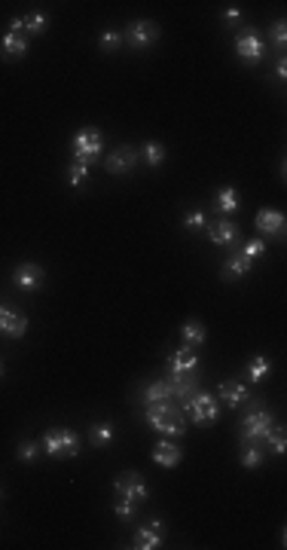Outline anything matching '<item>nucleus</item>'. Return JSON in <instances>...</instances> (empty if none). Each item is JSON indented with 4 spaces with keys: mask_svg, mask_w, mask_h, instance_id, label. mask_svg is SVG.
<instances>
[{
    "mask_svg": "<svg viewBox=\"0 0 287 550\" xmlns=\"http://www.w3.org/2000/svg\"><path fill=\"white\" fill-rule=\"evenodd\" d=\"M144 419H147L150 428H156L159 434H165V437H183V431H187V416H183V410L172 401L147 404Z\"/></svg>",
    "mask_w": 287,
    "mask_h": 550,
    "instance_id": "obj_1",
    "label": "nucleus"
},
{
    "mask_svg": "<svg viewBox=\"0 0 287 550\" xmlns=\"http://www.w3.org/2000/svg\"><path fill=\"white\" fill-rule=\"evenodd\" d=\"M40 446H43L52 459H74V455L80 453V440L71 428H49L43 440H40Z\"/></svg>",
    "mask_w": 287,
    "mask_h": 550,
    "instance_id": "obj_2",
    "label": "nucleus"
},
{
    "mask_svg": "<svg viewBox=\"0 0 287 550\" xmlns=\"http://www.w3.org/2000/svg\"><path fill=\"white\" fill-rule=\"evenodd\" d=\"M272 428H275V419H272V413L263 407H254L241 419V437L248 440V444H263V440L272 434Z\"/></svg>",
    "mask_w": 287,
    "mask_h": 550,
    "instance_id": "obj_3",
    "label": "nucleus"
},
{
    "mask_svg": "<svg viewBox=\"0 0 287 550\" xmlns=\"http://www.w3.org/2000/svg\"><path fill=\"white\" fill-rule=\"evenodd\" d=\"M101 150H104V135L98 129H83L77 138H74V159L83 165H92L98 163Z\"/></svg>",
    "mask_w": 287,
    "mask_h": 550,
    "instance_id": "obj_4",
    "label": "nucleus"
},
{
    "mask_svg": "<svg viewBox=\"0 0 287 550\" xmlns=\"http://www.w3.org/2000/svg\"><path fill=\"white\" fill-rule=\"evenodd\" d=\"M122 40H125V46H132L134 53H141V49L153 46L159 40V25L147 22V19H138V22H132L129 28L122 31Z\"/></svg>",
    "mask_w": 287,
    "mask_h": 550,
    "instance_id": "obj_5",
    "label": "nucleus"
},
{
    "mask_svg": "<svg viewBox=\"0 0 287 550\" xmlns=\"http://www.w3.org/2000/svg\"><path fill=\"white\" fill-rule=\"evenodd\" d=\"M183 413H190V419L196 422V425H202V428L214 425V419H217V397L208 394V392H196L190 397L187 407H183Z\"/></svg>",
    "mask_w": 287,
    "mask_h": 550,
    "instance_id": "obj_6",
    "label": "nucleus"
},
{
    "mask_svg": "<svg viewBox=\"0 0 287 550\" xmlns=\"http://www.w3.org/2000/svg\"><path fill=\"white\" fill-rule=\"evenodd\" d=\"M113 489H116V495L125 498V502H132V504H141V502L150 498V489H147V483H144V477L138 471H129V474H122V477H116Z\"/></svg>",
    "mask_w": 287,
    "mask_h": 550,
    "instance_id": "obj_7",
    "label": "nucleus"
},
{
    "mask_svg": "<svg viewBox=\"0 0 287 550\" xmlns=\"http://www.w3.org/2000/svg\"><path fill=\"white\" fill-rule=\"evenodd\" d=\"M168 388H172V397H177V407H187L190 397L199 392V373L190 370V373H168Z\"/></svg>",
    "mask_w": 287,
    "mask_h": 550,
    "instance_id": "obj_8",
    "label": "nucleus"
},
{
    "mask_svg": "<svg viewBox=\"0 0 287 550\" xmlns=\"http://www.w3.org/2000/svg\"><path fill=\"white\" fill-rule=\"evenodd\" d=\"M235 53H239V58H241L244 64H257L260 58H263V53H266V43H263V37H260V34L241 31L239 37H235Z\"/></svg>",
    "mask_w": 287,
    "mask_h": 550,
    "instance_id": "obj_9",
    "label": "nucleus"
},
{
    "mask_svg": "<svg viewBox=\"0 0 287 550\" xmlns=\"http://www.w3.org/2000/svg\"><path fill=\"white\" fill-rule=\"evenodd\" d=\"M138 156H141L138 150L129 147V144H122V147H116L113 153L104 159V168H107L111 174H129L132 168L138 165Z\"/></svg>",
    "mask_w": 287,
    "mask_h": 550,
    "instance_id": "obj_10",
    "label": "nucleus"
},
{
    "mask_svg": "<svg viewBox=\"0 0 287 550\" xmlns=\"http://www.w3.org/2000/svg\"><path fill=\"white\" fill-rule=\"evenodd\" d=\"M0 334L10 336V340H22L28 334V318L10 306H0Z\"/></svg>",
    "mask_w": 287,
    "mask_h": 550,
    "instance_id": "obj_11",
    "label": "nucleus"
},
{
    "mask_svg": "<svg viewBox=\"0 0 287 550\" xmlns=\"http://www.w3.org/2000/svg\"><path fill=\"white\" fill-rule=\"evenodd\" d=\"M162 535H165L162 520H150L147 526H141L138 532H134V547L138 550H156V547H162Z\"/></svg>",
    "mask_w": 287,
    "mask_h": 550,
    "instance_id": "obj_12",
    "label": "nucleus"
},
{
    "mask_svg": "<svg viewBox=\"0 0 287 550\" xmlns=\"http://www.w3.org/2000/svg\"><path fill=\"white\" fill-rule=\"evenodd\" d=\"M43 269H40L37 263H19L13 269V282L22 287V291H37L40 284H43Z\"/></svg>",
    "mask_w": 287,
    "mask_h": 550,
    "instance_id": "obj_13",
    "label": "nucleus"
},
{
    "mask_svg": "<svg viewBox=\"0 0 287 550\" xmlns=\"http://www.w3.org/2000/svg\"><path fill=\"white\" fill-rule=\"evenodd\" d=\"M220 401H223L230 410H239L244 401H251L248 385H244L241 379H226V383H220Z\"/></svg>",
    "mask_w": 287,
    "mask_h": 550,
    "instance_id": "obj_14",
    "label": "nucleus"
},
{
    "mask_svg": "<svg viewBox=\"0 0 287 550\" xmlns=\"http://www.w3.org/2000/svg\"><path fill=\"white\" fill-rule=\"evenodd\" d=\"M257 230L263 235H284V214L275 208H260L257 211Z\"/></svg>",
    "mask_w": 287,
    "mask_h": 550,
    "instance_id": "obj_15",
    "label": "nucleus"
},
{
    "mask_svg": "<svg viewBox=\"0 0 287 550\" xmlns=\"http://www.w3.org/2000/svg\"><path fill=\"white\" fill-rule=\"evenodd\" d=\"M181 459H183L181 446H174L168 437L159 440V444L153 446V462L159 465V468H177V465H181Z\"/></svg>",
    "mask_w": 287,
    "mask_h": 550,
    "instance_id": "obj_16",
    "label": "nucleus"
},
{
    "mask_svg": "<svg viewBox=\"0 0 287 550\" xmlns=\"http://www.w3.org/2000/svg\"><path fill=\"white\" fill-rule=\"evenodd\" d=\"M0 53H4L6 58L28 55V34L24 31H6L4 40H0Z\"/></svg>",
    "mask_w": 287,
    "mask_h": 550,
    "instance_id": "obj_17",
    "label": "nucleus"
},
{
    "mask_svg": "<svg viewBox=\"0 0 287 550\" xmlns=\"http://www.w3.org/2000/svg\"><path fill=\"white\" fill-rule=\"evenodd\" d=\"M190 370H199V355L196 349H177L172 358H168V373H190Z\"/></svg>",
    "mask_w": 287,
    "mask_h": 550,
    "instance_id": "obj_18",
    "label": "nucleus"
},
{
    "mask_svg": "<svg viewBox=\"0 0 287 550\" xmlns=\"http://www.w3.org/2000/svg\"><path fill=\"white\" fill-rule=\"evenodd\" d=\"M251 266H254V260L244 257L241 251H232V254H230V260H226V266H223V278H226V282L244 278V275L251 273Z\"/></svg>",
    "mask_w": 287,
    "mask_h": 550,
    "instance_id": "obj_19",
    "label": "nucleus"
},
{
    "mask_svg": "<svg viewBox=\"0 0 287 550\" xmlns=\"http://www.w3.org/2000/svg\"><path fill=\"white\" fill-rule=\"evenodd\" d=\"M235 235H239V226H235L232 220H214V224L208 226V239L214 245H232Z\"/></svg>",
    "mask_w": 287,
    "mask_h": 550,
    "instance_id": "obj_20",
    "label": "nucleus"
},
{
    "mask_svg": "<svg viewBox=\"0 0 287 550\" xmlns=\"http://www.w3.org/2000/svg\"><path fill=\"white\" fill-rule=\"evenodd\" d=\"M239 202H241L239 190L223 187V190H217V196H214V208H217V214H232V211H239Z\"/></svg>",
    "mask_w": 287,
    "mask_h": 550,
    "instance_id": "obj_21",
    "label": "nucleus"
},
{
    "mask_svg": "<svg viewBox=\"0 0 287 550\" xmlns=\"http://www.w3.org/2000/svg\"><path fill=\"white\" fill-rule=\"evenodd\" d=\"M181 336H183V345H187V349H199V345L205 343V324L196 321V318H190L187 324L181 327Z\"/></svg>",
    "mask_w": 287,
    "mask_h": 550,
    "instance_id": "obj_22",
    "label": "nucleus"
},
{
    "mask_svg": "<svg viewBox=\"0 0 287 550\" xmlns=\"http://www.w3.org/2000/svg\"><path fill=\"white\" fill-rule=\"evenodd\" d=\"M244 373H248V383H263V379L272 373V364H269V358H263V355H254Z\"/></svg>",
    "mask_w": 287,
    "mask_h": 550,
    "instance_id": "obj_23",
    "label": "nucleus"
},
{
    "mask_svg": "<svg viewBox=\"0 0 287 550\" xmlns=\"http://www.w3.org/2000/svg\"><path fill=\"white\" fill-rule=\"evenodd\" d=\"M113 437H116V431H113L111 422H98V425L89 428V440H92L95 446H111Z\"/></svg>",
    "mask_w": 287,
    "mask_h": 550,
    "instance_id": "obj_24",
    "label": "nucleus"
},
{
    "mask_svg": "<svg viewBox=\"0 0 287 550\" xmlns=\"http://www.w3.org/2000/svg\"><path fill=\"white\" fill-rule=\"evenodd\" d=\"M138 153L144 156V163H147V165H162L165 163V144H159V141H147V144H144V147L138 150Z\"/></svg>",
    "mask_w": 287,
    "mask_h": 550,
    "instance_id": "obj_25",
    "label": "nucleus"
},
{
    "mask_svg": "<svg viewBox=\"0 0 287 550\" xmlns=\"http://www.w3.org/2000/svg\"><path fill=\"white\" fill-rule=\"evenodd\" d=\"M144 401L147 404H162V401H172V388H168L165 379H159V383H150L144 388Z\"/></svg>",
    "mask_w": 287,
    "mask_h": 550,
    "instance_id": "obj_26",
    "label": "nucleus"
},
{
    "mask_svg": "<svg viewBox=\"0 0 287 550\" xmlns=\"http://www.w3.org/2000/svg\"><path fill=\"white\" fill-rule=\"evenodd\" d=\"M263 459H266V453L263 450H260V444H251V446H244V450H241V465H244V468H260V465H263Z\"/></svg>",
    "mask_w": 287,
    "mask_h": 550,
    "instance_id": "obj_27",
    "label": "nucleus"
},
{
    "mask_svg": "<svg viewBox=\"0 0 287 550\" xmlns=\"http://www.w3.org/2000/svg\"><path fill=\"white\" fill-rule=\"evenodd\" d=\"M22 22H24V34H34V37L49 28V19H46L43 13H31V15H24Z\"/></svg>",
    "mask_w": 287,
    "mask_h": 550,
    "instance_id": "obj_28",
    "label": "nucleus"
},
{
    "mask_svg": "<svg viewBox=\"0 0 287 550\" xmlns=\"http://www.w3.org/2000/svg\"><path fill=\"white\" fill-rule=\"evenodd\" d=\"M86 174H89V165L74 159L71 168H67V184H71V187H83V184H86Z\"/></svg>",
    "mask_w": 287,
    "mask_h": 550,
    "instance_id": "obj_29",
    "label": "nucleus"
},
{
    "mask_svg": "<svg viewBox=\"0 0 287 550\" xmlns=\"http://www.w3.org/2000/svg\"><path fill=\"white\" fill-rule=\"evenodd\" d=\"M266 440H269V450H272L275 455H284V450H287V437H284V428H281V425H275L272 434H269Z\"/></svg>",
    "mask_w": 287,
    "mask_h": 550,
    "instance_id": "obj_30",
    "label": "nucleus"
},
{
    "mask_svg": "<svg viewBox=\"0 0 287 550\" xmlns=\"http://www.w3.org/2000/svg\"><path fill=\"white\" fill-rule=\"evenodd\" d=\"M120 46H122V34L120 31L107 28L104 34H101V49H104V53H116Z\"/></svg>",
    "mask_w": 287,
    "mask_h": 550,
    "instance_id": "obj_31",
    "label": "nucleus"
},
{
    "mask_svg": "<svg viewBox=\"0 0 287 550\" xmlns=\"http://www.w3.org/2000/svg\"><path fill=\"white\" fill-rule=\"evenodd\" d=\"M241 254H244V257H251V260L263 257V254H266V242L263 239H248V242H244V248H241Z\"/></svg>",
    "mask_w": 287,
    "mask_h": 550,
    "instance_id": "obj_32",
    "label": "nucleus"
},
{
    "mask_svg": "<svg viewBox=\"0 0 287 550\" xmlns=\"http://www.w3.org/2000/svg\"><path fill=\"white\" fill-rule=\"evenodd\" d=\"M183 226H187V233L205 230V214H202V211H190V214L183 217Z\"/></svg>",
    "mask_w": 287,
    "mask_h": 550,
    "instance_id": "obj_33",
    "label": "nucleus"
},
{
    "mask_svg": "<svg viewBox=\"0 0 287 550\" xmlns=\"http://www.w3.org/2000/svg\"><path fill=\"white\" fill-rule=\"evenodd\" d=\"M15 455H19V462H34V455H37V444H34V440H22Z\"/></svg>",
    "mask_w": 287,
    "mask_h": 550,
    "instance_id": "obj_34",
    "label": "nucleus"
},
{
    "mask_svg": "<svg viewBox=\"0 0 287 550\" xmlns=\"http://www.w3.org/2000/svg\"><path fill=\"white\" fill-rule=\"evenodd\" d=\"M272 40H275L278 49H284V43H287V25H284V19H278L272 25Z\"/></svg>",
    "mask_w": 287,
    "mask_h": 550,
    "instance_id": "obj_35",
    "label": "nucleus"
},
{
    "mask_svg": "<svg viewBox=\"0 0 287 550\" xmlns=\"http://www.w3.org/2000/svg\"><path fill=\"white\" fill-rule=\"evenodd\" d=\"M134 507H138V504H132V502H125V498H120V502L113 504V511H116V517H120V520H132L134 517Z\"/></svg>",
    "mask_w": 287,
    "mask_h": 550,
    "instance_id": "obj_36",
    "label": "nucleus"
},
{
    "mask_svg": "<svg viewBox=\"0 0 287 550\" xmlns=\"http://www.w3.org/2000/svg\"><path fill=\"white\" fill-rule=\"evenodd\" d=\"M275 74H278V80H284V77H287V62H284V58L275 64Z\"/></svg>",
    "mask_w": 287,
    "mask_h": 550,
    "instance_id": "obj_37",
    "label": "nucleus"
},
{
    "mask_svg": "<svg viewBox=\"0 0 287 550\" xmlns=\"http://www.w3.org/2000/svg\"><path fill=\"white\" fill-rule=\"evenodd\" d=\"M239 15H241V13H239V10H235V6H230V10H226V13H223V19H226V22H235V19H239Z\"/></svg>",
    "mask_w": 287,
    "mask_h": 550,
    "instance_id": "obj_38",
    "label": "nucleus"
},
{
    "mask_svg": "<svg viewBox=\"0 0 287 550\" xmlns=\"http://www.w3.org/2000/svg\"><path fill=\"white\" fill-rule=\"evenodd\" d=\"M0 379H4V361H0Z\"/></svg>",
    "mask_w": 287,
    "mask_h": 550,
    "instance_id": "obj_39",
    "label": "nucleus"
},
{
    "mask_svg": "<svg viewBox=\"0 0 287 550\" xmlns=\"http://www.w3.org/2000/svg\"><path fill=\"white\" fill-rule=\"evenodd\" d=\"M0 498H4V489H0Z\"/></svg>",
    "mask_w": 287,
    "mask_h": 550,
    "instance_id": "obj_40",
    "label": "nucleus"
}]
</instances>
